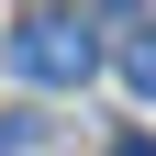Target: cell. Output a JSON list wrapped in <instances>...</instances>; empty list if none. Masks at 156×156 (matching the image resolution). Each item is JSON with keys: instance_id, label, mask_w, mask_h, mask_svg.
I'll list each match as a JSON object with an SVG mask.
<instances>
[{"instance_id": "obj_1", "label": "cell", "mask_w": 156, "mask_h": 156, "mask_svg": "<svg viewBox=\"0 0 156 156\" xmlns=\"http://www.w3.org/2000/svg\"><path fill=\"white\" fill-rule=\"evenodd\" d=\"M11 67H23L34 89H78V78L101 67V34L78 23V11H23V23H11Z\"/></svg>"}, {"instance_id": "obj_2", "label": "cell", "mask_w": 156, "mask_h": 156, "mask_svg": "<svg viewBox=\"0 0 156 156\" xmlns=\"http://www.w3.org/2000/svg\"><path fill=\"white\" fill-rule=\"evenodd\" d=\"M123 78H134V89L156 101V34H123Z\"/></svg>"}, {"instance_id": "obj_3", "label": "cell", "mask_w": 156, "mask_h": 156, "mask_svg": "<svg viewBox=\"0 0 156 156\" xmlns=\"http://www.w3.org/2000/svg\"><path fill=\"white\" fill-rule=\"evenodd\" d=\"M112 156H156V134H123V145H112Z\"/></svg>"}]
</instances>
